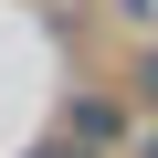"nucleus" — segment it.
<instances>
[{"mask_svg":"<svg viewBox=\"0 0 158 158\" xmlns=\"http://www.w3.org/2000/svg\"><path fill=\"white\" fill-rule=\"evenodd\" d=\"M74 137H85V148H116L127 116H116V106H74Z\"/></svg>","mask_w":158,"mask_h":158,"instance_id":"nucleus-1","label":"nucleus"},{"mask_svg":"<svg viewBox=\"0 0 158 158\" xmlns=\"http://www.w3.org/2000/svg\"><path fill=\"white\" fill-rule=\"evenodd\" d=\"M42 158H85V148H42Z\"/></svg>","mask_w":158,"mask_h":158,"instance_id":"nucleus-2","label":"nucleus"}]
</instances>
